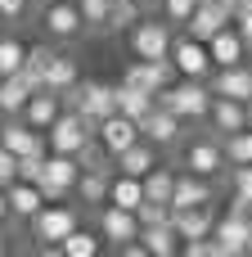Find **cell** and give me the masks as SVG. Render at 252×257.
I'll return each mask as SVG.
<instances>
[{
  "mask_svg": "<svg viewBox=\"0 0 252 257\" xmlns=\"http://www.w3.org/2000/svg\"><path fill=\"white\" fill-rule=\"evenodd\" d=\"M5 117H9V113H5V108H0V126H5Z\"/></svg>",
  "mask_w": 252,
  "mask_h": 257,
  "instance_id": "b9f144b4",
  "label": "cell"
},
{
  "mask_svg": "<svg viewBox=\"0 0 252 257\" xmlns=\"http://www.w3.org/2000/svg\"><path fill=\"white\" fill-rule=\"evenodd\" d=\"M23 63H27V45H18L14 36H5V41H0V77L23 72Z\"/></svg>",
  "mask_w": 252,
  "mask_h": 257,
  "instance_id": "f546056e",
  "label": "cell"
},
{
  "mask_svg": "<svg viewBox=\"0 0 252 257\" xmlns=\"http://www.w3.org/2000/svg\"><path fill=\"white\" fill-rule=\"evenodd\" d=\"M81 5V18H86V27H95V32H108V23H113V0H77Z\"/></svg>",
  "mask_w": 252,
  "mask_h": 257,
  "instance_id": "4dcf8cb0",
  "label": "cell"
},
{
  "mask_svg": "<svg viewBox=\"0 0 252 257\" xmlns=\"http://www.w3.org/2000/svg\"><path fill=\"white\" fill-rule=\"evenodd\" d=\"M230 212L252 217V163H243V167L234 172V208H230Z\"/></svg>",
  "mask_w": 252,
  "mask_h": 257,
  "instance_id": "f1b7e54d",
  "label": "cell"
},
{
  "mask_svg": "<svg viewBox=\"0 0 252 257\" xmlns=\"http://www.w3.org/2000/svg\"><path fill=\"white\" fill-rule=\"evenodd\" d=\"M171 194H176V176H171L167 167H153V172L144 176V199H158V203H171Z\"/></svg>",
  "mask_w": 252,
  "mask_h": 257,
  "instance_id": "83f0119b",
  "label": "cell"
},
{
  "mask_svg": "<svg viewBox=\"0 0 252 257\" xmlns=\"http://www.w3.org/2000/svg\"><path fill=\"white\" fill-rule=\"evenodd\" d=\"M212 239H216L221 257H239V253H252V221H248V217H239V212H230V217H221V221H216Z\"/></svg>",
  "mask_w": 252,
  "mask_h": 257,
  "instance_id": "ba28073f",
  "label": "cell"
},
{
  "mask_svg": "<svg viewBox=\"0 0 252 257\" xmlns=\"http://www.w3.org/2000/svg\"><path fill=\"white\" fill-rule=\"evenodd\" d=\"M225 163H230V158H225V145H216V140H194V145L185 149V167L198 172V176H207V181L221 176Z\"/></svg>",
  "mask_w": 252,
  "mask_h": 257,
  "instance_id": "8fae6325",
  "label": "cell"
},
{
  "mask_svg": "<svg viewBox=\"0 0 252 257\" xmlns=\"http://www.w3.org/2000/svg\"><path fill=\"white\" fill-rule=\"evenodd\" d=\"M95 136H99V149H104L108 158H117V154H126L131 145H140L144 126H140L135 117H126V113H113V117H104V122L95 126Z\"/></svg>",
  "mask_w": 252,
  "mask_h": 257,
  "instance_id": "3957f363",
  "label": "cell"
},
{
  "mask_svg": "<svg viewBox=\"0 0 252 257\" xmlns=\"http://www.w3.org/2000/svg\"><path fill=\"white\" fill-rule=\"evenodd\" d=\"M140 23V0H113V23H108V32L113 27H135Z\"/></svg>",
  "mask_w": 252,
  "mask_h": 257,
  "instance_id": "836d02e7",
  "label": "cell"
},
{
  "mask_svg": "<svg viewBox=\"0 0 252 257\" xmlns=\"http://www.w3.org/2000/svg\"><path fill=\"white\" fill-rule=\"evenodd\" d=\"M203 203H212V185H207V176H198V172H189V176H176L171 208L180 212V208H203Z\"/></svg>",
  "mask_w": 252,
  "mask_h": 257,
  "instance_id": "d6986e66",
  "label": "cell"
},
{
  "mask_svg": "<svg viewBox=\"0 0 252 257\" xmlns=\"http://www.w3.org/2000/svg\"><path fill=\"white\" fill-rule=\"evenodd\" d=\"M153 108H158V95H153V90L117 86V113H126V117H135V122H144V117H149Z\"/></svg>",
  "mask_w": 252,
  "mask_h": 257,
  "instance_id": "7402d4cb",
  "label": "cell"
},
{
  "mask_svg": "<svg viewBox=\"0 0 252 257\" xmlns=\"http://www.w3.org/2000/svg\"><path fill=\"white\" fill-rule=\"evenodd\" d=\"M0 23H5V14H0Z\"/></svg>",
  "mask_w": 252,
  "mask_h": 257,
  "instance_id": "7bdbcfd3",
  "label": "cell"
},
{
  "mask_svg": "<svg viewBox=\"0 0 252 257\" xmlns=\"http://www.w3.org/2000/svg\"><path fill=\"white\" fill-rule=\"evenodd\" d=\"M32 95H36V90H32V81H27L23 72H14V77H0V108H5V113H23Z\"/></svg>",
  "mask_w": 252,
  "mask_h": 257,
  "instance_id": "603a6c76",
  "label": "cell"
},
{
  "mask_svg": "<svg viewBox=\"0 0 252 257\" xmlns=\"http://www.w3.org/2000/svg\"><path fill=\"white\" fill-rule=\"evenodd\" d=\"M9 212H14V208H9V190L0 185V226H5V217H9Z\"/></svg>",
  "mask_w": 252,
  "mask_h": 257,
  "instance_id": "ab89813d",
  "label": "cell"
},
{
  "mask_svg": "<svg viewBox=\"0 0 252 257\" xmlns=\"http://www.w3.org/2000/svg\"><path fill=\"white\" fill-rule=\"evenodd\" d=\"M99 230H104V239H113V244L122 248V244H131V239H140L144 221H140L135 208H117V203H108L104 217H99Z\"/></svg>",
  "mask_w": 252,
  "mask_h": 257,
  "instance_id": "9c48e42d",
  "label": "cell"
},
{
  "mask_svg": "<svg viewBox=\"0 0 252 257\" xmlns=\"http://www.w3.org/2000/svg\"><path fill=\"white\" fill-rule=\"evenodd\" d=\"M207 50H212V63H216V68H234V63H243L248 41H243V32L230 23V27H221V32L207 41Z\"/></svg>",
  "mask_w": 252,
  "mask_h": 257,
  "instance_id": "5bb4252c",
  "label": "cell"
},
{
  "mask_svg": "<svg viewBox=\"0 0 252 257\" xmlns=\"http://www.w3.org/2000/svg\"><path fill=\"white\" fill-rule=\"evenodd\" d=\"M117 167H122L126 176H140V181H144V176H149V172L158 167V154H153V140H149V145H131L126 154H117Z\"/></svg>",
  "mask_w": 252,
  "mask_h": 257,
  "instance_id": "cb8c5ba5",
  "label": "cell"
},
{
  "mask_svg": "<svg viewBox=\"0 0 252 257\" xmlns=\"http://www.w3.org/2000/svg\"><path fill=\"white\" fill-rule=\"evenodd\" d=\"M50 136V154H77L81 158V149L90 145V136H95V122L77 108V113H59V122L45 131Z\"/></svg>",
  "mask_w": 252,
  "mask_h": 257,
  "instance_id": "7a4b0ae2",
  "label": "cell"
},
{
  "mask_svg": "<svg viewBox=\"0 0 252 257\" xmlns=\"http://www.w3.org/2000/svg\"><path fill=\"white\" fill-rule=\"evenodd\" d=\"M72 230H77V212L63 203H45L32 217V239H41V244H63Z\"/></svg>",
  "mask_w": 252,
  "mask_h": 257,
  "instance_id": "5b68a950",
  "label": "cell"
},
{
  "mask_svg": "<svg viewBox=\"0 0 252 257\" xmlns=\"http://www.w3.org/2000/svg\"><path fill=\"white\" fill-rule=\"evenodd\" d=\"M59 248H63L68 257H95V253H99V239H95L90 230H72V235H68Z\"/></svg>",
  "mask_w": 252,
  "mask_h": 257,
  "instance_id": "1f68e13d",
  "label": "cell"
},
{
  "mask_svg": "<svg viewBox=\"0 0 252 257\" xmlns=\"http://www.w3.org/2000/svg\"><path fill=\"white\" fill-rule=\"evenodd\" d=\"M171 59H176V68H180V77H207L216 63H212V50H207V41H198V36H185V41H176L171 45Z\"/></svg>",
  "mask_w": 252,
  "mask_h": 257,
  "instance_id": "30bf717a",
  "label": "cell"
},
{
  "mask_svg": "<svg viewBox=\"0 0 252 257\" xmlns=\"http://www.w3.org/2000/svg\"><path fill=\"white\" fill-rule=\"evenodd\" d=\"M212 99L216 95H212V86H203V77H185V81L158 90V104L171 108V113H180L185 122H203L212 113Z\"/></svg>",
  "mask_w": 252,
  "mask_h": 257,
  "instance_id": "6da1fadb",
  "label": "cell"
},
{
  "mask_svg": "<svg viewBox=\"0 0 252 257\" xmlns=\"http://www.w3.org/2000/svg\"><path fill=\"white\" fill-rule=\"evenodd\" d=\"M23 122H32L36 131H50L54 122H59V90H36L32 99H27V108H23Z\"/></svg>",
  "mask_w": 252,
  "mask_h": 257,
  "instance_id": "ac0fdd59",
  "label": "cell"
},
{
  "mask_svg": "<svg viewBox=\"0 0 252 257\" xmlns=\"http://www.w3.org/2000/svg\"><path fill=\"white\" fill-rule=\"evenodd\" d=\"M108 190H113L108 167H86L81 181H77V194H81L86 203H108Z\"/></svg>",
  "mask_w": 252,
  "mask_h": 257,
  "instance_id": "d4e9b609",
  "label": "cell"
},
{
  "mask_svg": "<svg viewBox=\"0 0 252 257\" xmlns=\"http://www.w3.org/2000/svg\"><path fill=\"white\" fill-rule=\"evenodd\" d=\"M45 158H50V154H45ZM45 158H18V176L41 185V181H45Z\"/></svg>",
  "mask_w": 252,
  "mask_h": 257,
  "instance_id": "d590c367",
  "label": "cell"
},
{
  "mask_svg": "<svg viewBox=\"0 0 252 257\" xmlns=\"http://www.w3.org/2000/svg\"><path fill=\"white\" fill-rule=\"evenodd\" d=\"M171 23H158V18H149V23H135L131 27V50H135V59H171Z\"/></svg>",
  "mask_w": 252,
  "mask_h": 257,
  "instance_id": "277c9868",
  "label": "cell"
},
{
  "mask_svg": "<svg viewBox=\"0 0 252 257\" xmlns=\"http://www.w3.org/2000/svg\"><path fill=\"white\" fill-rule=\"evenodd\" d=\"M207 122L221 131V140H225V136H234V131H248V104H243V99H230V95H216V99H212Z\"/></svg>",
  "mask_w": 252,
  "mask_h": 257,
  "instance_id": "4fadbf2b",
  "label": "cell"
},
{
  "mask_svg": "<svg viewBox=\"0 0 252 257\" xmlns=\"http://www.w3.org/2000/svg\"><path fill=\"white\" fill-rule=\"evenodd\" d=\"M162 9H167V23H189L198 0H162Z\"/></svg>",
  "mask_w": 252,
  "mask_h": 257,
  "instance_id": "e575fe53",
  "label": "cell"
},
{
  "mask_svg": "<svg viewBox=\"0 0 252 257\" xmlns=\"http://www.w3.org/2000/svg\"><path fill=\"white\" fill-rule=\"evenodd\" d=\"M68 95H77V108L99 126L104 117H113L117 113V86H104V81H86V86H77V90H68Z\"/></svg>",
  "mask_w": 252,
  "mask_h": 257,
  "instance_id": "8992f818",
  "label": "cell"
},
{
  "mask_svg": "<svg viewBox=\"0 0 252 257\" xmlns=\"http://www.w3.org/2000/svg\"><path fill=\"white\" fill-rule=\"evenodd\" d=\"M45 86L59 90V95L77 90V63H72L68 54H54V59H50V72H45Z\"/></svg>",
  "mask_w": 252,
  "mask_h": 257,
  "instance_id": "484cf974",
  "label": "cell"
},
{
  "mask_svg": "<svg viewBox=\"0 0 252 257\" xmlns=\"http://www.w3.org/2000/svg\"><path fill=\"white\" fill-rule=\"evenodd\" d=\"M248 131H252V104H248Z\"/></svg>",
  "mask_w": 252,
  "mask_h": 257,
  "instance_id": "60d3db41",
  "label": "cell"
},
{
  "mask_svg": "<svg viewBox=\"0 0 252 257\" xmlns=\"http://www.w3.org/2000/svg\"><path fill=\"white\" fill-rule=\"evenodd\" d=\"M180 122H185L180 113H171V108H162V104H158V108H153L140 126H144V140H153V145H162V149H167V145H176Z\"/></svg>",
  "mask_w": 252,
  "mask_h": 257,
  "instance_id": "2e32d148",
  "label": "cell"
},
{
  "mask_svg": "<svg viewBox=\"0 0 252 257\" xmlns=\"http://www.w3.org/2000/svg\"><path fill=\"white\" fill-rule=\"evenodd\" d=\"M234 27L243 32V41H248V50H252V5H248V9H239V14H234Z\"/></svg>",
  "mask_w": 252,
  "mask_h": 257,
  "instance_id": "74e56055",
  "label": "cell"
},
{
  "mask_svg": "<svg viewBox=\"0 0 252 257\" xmlns=\"http://www.w3.org/2000/svg\"><path fill=\"white\" fill-rule=\"evenodd\" d=\"M23 9H27V0H0V14L5 18H23Z\"/></svg>",
  "mask_w": 252,
  "mask_h": 257,
  "instance_id": "f35d334b",
  "label": "cell"
},
{
  "mask_svg": "<svg viewBox=\"0 0 252 257\" xmlns=\"http://www.w3.org/2000/svg\"><path fill=\"white\" fill-rule=\"evenodd\" d=\"M18 181V154L0 145V185H14Z\"/></svg>",
  "mask_w": 252,
  "mask_h": 257,
  "instance_id": "8d00e7d4",
  "label": "cell"
},
{
  "mask_svg": "<svg viewBox=\"0 0 252 257\" xmlns=\"http://www.w3.org/2000/svg\"><path fill=\"white\" fill-rule=\"evenodd\" d=\"M225 158H230L234 167L252 163V131H234V136H225Z\"/></svg>",
  "mask_w": 252,
  "mask_h": 257,
  "instance_id": "d6a6232c",
  "label": "cell"
},
{
  "mask_svg": "<svg viewBox=\"0 0 252 257\" xmlns=\"http://www.w3.org/2000/svg\"><path fill=\"white\" fill-rule=\"evenodd\" d=\"M45 27H50V36H59V41H72V36L86 27V18H81V5H77V0H54V5H45Z\"/></svg>",
  "mask_w": 252,
  "mask_h": 257,
  "instance_id": "7c38bea8",
  "label": "cell"
},
{
  "mask_svg": "<svg viewBox=\"0 0 252 257\" xmlns=\"http://www.w3.org/2000/svg\"><path fill=\"white\" fill-rule=\"evenodd\" d=\"M234 23V0H212V5H203L198 0V9H194V18L185 23L189 27V36H198V41H212L221 27H230Z\"/></svg>",
  "mask_w": 252,
  "mask_h": 257,
  "instance_id": "52a82bcc",
  "label": "cell"
},
{
  "mask_svg": "<svg viewBox=\"0 0 252 257\" xmlns=\"http://www.w3.org/2000/svg\"><path fill=\"white\" fill-rule=\"evenodd\" d=\"M212 95H230V99L252 104V68H248V63L216 68V77H212Z\"/></svg>",
  "mask_w": 252,
  "mask_h": 257,
  "instance_id": "9a60e30c",
  "label": "cell"
},
{
  "mask_svg": "<svg viewBox=\"0 0 252 257\" xmlns=\"http://www.w3.org/2000/svg\"><path fill=\"white\" fill-rule=\"evenodd\" d=\"M140 239L149 244V253H153V257H171V253H180V230H176V221L144 226V230H140Z\"/></svg>",
  "mask_w": 252,
  "mask_h": 257,
  "instance_id": "44dd1931",
  "label": "cell"
},
{
  "mask_svg": "<svg viewBox=\"0 0 252 257\" xmlns=\"http://www.w3.org/2000/svg\"><path fill=\"white\" fill-rule=\"evenodd\" d=\"M108 203H117V208H140V203H144V181L122 172V176L113 181V190H108Z\"/></svg>",
  "mask_w": 252,
  "mask_h": 257,
  "instance_id": "4316f807",
  "label": "cell"
},
{
  "mask_svg": "<svg viewBox=\"0 0 252 257\" xmlns=\"http://www.w3.org/2000/svg\"><path fill=\"white\" fill-rule=\"evenodd\" d=\"M171 221H176L180 239H203V235H212V230H216V221H212V208H207V203H203V208H180Z\"/></svg>",
  "mask_w": 252,
  "mask_h": 257,
  "instance_id": "ffe728a7",
  "label": "cell"
},
{
  "mask_svg": "<svg viewBox=\"0 0 252 257\" xmlns=\"http://www.w3.org/2000/svg\"><path fill=\"white\" fill-rule=\"evenodd\" d=\"M5 190H9V208H14V217H27V221L50 203V199H45V190H41L36 181H23V176H18L14 185H5Z\"/></svg>",
  "mask_w": 252,
  "mask_h": 257,
  "instance_id": "e0dca14e",
  "label": "cell"
}]
</instances>
